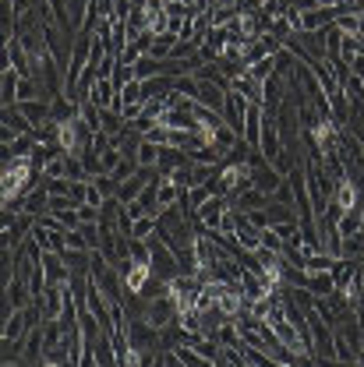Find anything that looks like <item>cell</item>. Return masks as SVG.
I'll return each instance as SVG.
<instances>
[{
    "label": "cell",
    "mask_w": 364,
    "mask_h": 367,
    "mask_svg": "<svg viewBox=\"0 0 364 367\" xmlns=\"http://www.w3.org/2000/svg\"><path fill=\"white\" fill-rule=\"evenodd\" d=\"M92 134L89 124L82 120V117H71V120H61V134H57V149L64 152V156H82L85 149L92 145Z\"/></svg>",
    "instance_id": "1"
},
{
    "label": "cell",
    "mask_w": 364,
    "mask_h": 367,
    "mask_svg": "<svg viewBox=\"0 0 364 367\" xmlns=\"http://www.w3.org/2000/svg\"><path fill=\"white\" fill-rule=\"evenodd\" d=\"M149 251H152V272H156V279L170 282V279L181 275V258L167 248V240H160V237L152 233V237H149Z\"/></svg>",
    "instance_id": "2"
},
{
    "label": "cell",
    "mask_w": 364,
    "mask_h": 367,
    "mask_svg": "<svg viewBox=\"0 0 364 367\" xmlns=\"http://www.w3.org/2000/svg\"><path fill=\"white\" fill-rule=\"evenodd\" d=\"M177 318H181V311H177V304H174L170 289H163L160 297H152V300H149V311H145V321H149V325L167 329V325H174Z\"/></svg>",
    "instance_id": "3"
},
{
    "label": "cell",
    "mask_w": 364,
    "mask_h": 367,
    "mask_svg": "<svg viewBox=\"0 0 364 367\" xmlns=\"http://www.w3.org/2000/svg\"><path fill=\"white\" fill-rule=\"evenodd\" d=\"M248 99L241 95V92H227V106H223V120H227V127L234 131V134H241L244 138V117H248Z\"/></svg>",
    "instance_id": "4"
},
{
    "label": "cell",
    "mask_w": 364,
    "mask_h": 367,
    "mask_svg": "<svg viewBox=\"0 0 364 367\" xmlns=\"http://www.w3.org/2000/svg\"><path fill=\"white\" fill-rule=\"evenodd\" d=\"M227 208H230V198H223V194H212L202 208H198V226L202 230H219L223 226V216H227Z\"/></svg>",
    "instance_id": "5"
},
{
    "label": "cell",
    "mask_w": 364,
    "mask_h": 367,
    "mask_svg": "<svg viewBox=\"0 0 364 367\" xmlns=\"http://www.w3.org/2000/svg\"><path fill=\"white\" fill-rule=\"evenodd\" d=\"M0 124H4V131H0L4 145H11V142H14V138H21V134H32V124L25 120V113H21L18 106H4Z\"/></svg>",
    "instance_id": "6"
},
{
    "label": "cell",
    "mask_w": 364,
    "mask_h": 367,
    "mask_svg": "<svg viewBox=\"0 0 364 367\" xmlns=\"http://www.w3.org/2000/svg\"><path fill=\"white\" fill-rule=\"evenodd\" d=\"M28 329H32L28 311H11V314H4V339H7V343H25Z\"/></svg>",
    "instance_id": "7"
},
{
    "label": "cell",
    "mask_w": 364,
    "mask_h": 367,
    "mask_svg": "<svg viewBox=\"0 0 364 367\" xmlns=\"http://www.w3.org/2000/svg\"><path fill=\"white\" fill-rule=\"evenodd\" d=\"M191 159H187V152L184 149H174V145H160V163H156V170H160V177H170L174 170H181L187 166Z\"/></svg>",
    "instance_id": "8"
},
{
    "label": "cell",
    "mask_w": 364,
    "mask_h": 367,
    "mask_svg": "<svg viewBox=\"0 0 364 367\" xmlns=\"http://www.w3.org/2000/svg\"><path fill=\"white\" fill-rule=\"evenodd\" d=\"M89 102H95L99 110H117V85H113V78H99L89 89Z\"/></svg>",
    "instance_id": "9"
},
{
    "label": "cell",
    "mask_w": 364,
    "mask_h": 367,
    "mask_svg": "<svg viewBox=\"0 0 364 367\" xmlns=\"http://www.w3.org/2000/svg\"><path fill=\"white\" fill-rule=\"evenodd\" d=\"M262 124H266V110L262 106H248V117H244V142L251 149H259L262 142Z\"/></svg>",
    "instance_id": "10"
},
{
    "label": "cell",
    "mask_w": 364,
    "mask_h": 367,
    "mask_svg": "<svg viewBox=\"0 0 364 367\" xmlns=\"http://www.w3.org/2000/svg\"><path fill=\"white\" fill-rule=\"evenodd\" d=\"M273 198L269 194H262L259 187H248L244 194H237V198H230V205L237 208V212H259V208H266Z\"/></svg>",
    "instance_id": "11"
},
{
    "label": "cell",
    "mask_w": 364,
    "mask_h": 367,
    "mask_svg": "<svg viewBox=\"0 0 364 367\" xmlns=\"http://www.w3.org/2000/svg\"><path fill=\"white\" fill-rule=\"evenodd\" d=\"M18 82H21V75H18L14 68H4V71H0V99H4V106H14V102H18Z\"/></svg>",
    "instance_id": "12"
},
{
    "label": "cell",
    "mask_w": 364,
    "mask_h": 367,
    "mask_svg": "<svg viewBox=\"0 0 364 367\" xmlns=\"http://www.w3.org/2000/svg\"><path fill=\"white\" fill-rule=\"evenodd\" d=\"M174 46H177V36H174V32H160V36L149 43V57H156V60H170Z\"/></svg>",
    "instance_id": "13"
},
{
    "label": "cell",
    "mask_w": 364,
    "mask_h": 367,
    "mask_svg": "<svg viewBox=\"0 0 364 367\" xmlns=\"http://www.w3.org/2000/svg\"><path fill=\"white\" fill-rule=\"evenodd\" d=\"M99 131H106L110 138H120L128 131V124H124V117L117 110H99Z\"/></svg>",
    "instance_id": "14"
},
{
    "label": "cell",
    "mask_w": 364,
    "mask_h": 367,
    "mask_svg": "<svg viewBox=\"0 0 364 367\" xmlns=\"http://www.w3.org/2000/svg\"><path fill=\"white\" fill-rule=\"evenodd\" d=\"M308 289L315 297H333L336 293V279H333V272H308Z\"/></svg>",
    "instance_id": "15"
},
{
    "label": "cell",
    "mask_w": 364,
    "mask_h": 367,
    "mask_svg": "<svg viewBox=\"0 0 364 367\" xmlns=\"http://www.w3.org/2000/svg\"><path fill=\"white\" fill-rule=\"evenodd\" d=\"M174 82H177V78H167V75L142 82V89H145V102H149V99H167V95L174 92Z\"/></svg>",
    "instance_id": "16"
},
{
    "label": "cell",
    "mask_w": 364,
    "mask_h": 367,
    "mask_svg": "<svg viewBox=\"0 0 364 367\" xmlns=\"http://www.w3.org/2000/svg\"><path fill=\"white\" fill-rule=\"evenodd\" d=\"M43 181H68V156L57 152L46 166H43Z\"/></svg>",
    "instance_id": "17"
},
{
    "label": "cell",
    "mask_w": 364,
    "mask_h": 367,
    "mask_svg": "<svg viewBox=\"0 0 364 367\" xmlns=\"http://www.w3.org/2000/svg\"><path fill=\"white\" fill-rule=\"evenodd\" d=\"M128 102H145V89H142V82L135 78V82H128L124 89H117V110L120 106H128Z\"/></svg>",
    "instance_id": "18"
},
{
    "label": "cell",
    "mask_w": 364,
    "mask_h": 367,
    "mask_svg": "<svg viewBox=\"0 0 364 367\" xmlns=\"http://www.w3.org/2000/svg\"><path fill=\"white\" fill-rule=\"evenodd\" d=\"M135 159H138V166H156V163H160V145H156V142H149V138H142V145H138Z\"/></svg>",
    "instance_id": "19"
},
{
    "label": "cell",
    "mask_w": 364,
    "mask_h": 367,
    "mask_svg": "<svg viewBox=\"0 0 364 367\" xmlns=\"http://www.w3.org/2000/svg\"><path fill=\"white\" fill-rule=\"evenodd\" d=\"M156 223H160V216H142V219H135L131 240H149V237L156 233Z\"/></svg>",
    "instance_id": "20"
},
{
    "label": "cell",
    "mask_w": 364,
    "mask_h": 367,
    "mask_svg": "<svg viewBox=\"0 0 364 367\" xmlns=\"http://www.w3.org/2000/svg\"><path fill=\"white\" fill-rule=\"evenodd\" d=\"M361 226H364L361 212H343V216H340V223H336V230H340V237H343V240H347V237H354Z\"/></svg>",
    "instance_id": "21"
},
{
    "label": "cell",
    "mask_w": 364,
    "mask_h": 367,
    "mask_svg": "<svg viewBox=\"0 0 364 367\" xmlns=\"http://www.w3.org/2000/svg\"><path fill=\"white\" fill-rule=\"evenodd\" d=\"M248 75H251V78H259V82L273 78V75H276V57H262V60L248 64Z\"/></svg>",
    "instance_id": "22"
},
{
    "label": "cell",
    "mask_w": 364,
    "mask_h": 367,
    "mask_svg": "<svg viewBox=\"0 0 364 367\" xmlns=\"http://www.w3.org/2000/svg\"><path fill=\"white\" fill-rule=\"evenodd\" d=\"M120 163H124V152H120L117 145H113V149H106V152L99 156V170H103V174H113Z\"/></svg>",
    "instance_id": "23"
},
{
    "label": "cell",
    "mask_w": 364,
    "mask_h": 367,
    "mask_svg": "<svg viewBox=\"0 0 364 367\" xmlns=\"http://www.w3.org/2000/svg\"><path fill=\"white\" fill-rule=\"evenodd\" d=\"M36 145H39V142H36L32 134H21V138H14L7 149H11V156H32V152H36Z\"/></svg>",
    "instance_id": "24"
},
{
    "label": "cell",
    "mask_w": 364,
    "mask_h": 367,
    "mask_svg": "<svg viewBox=\"0 0 364 367\" xmlns=\"http://www.w3.org/2000/svg\"><path fill=\"white\" fill-rule=\"evenodd\" d=\"M64 244H68V251H92V244L85 240L82 230H68V233H64Z\"/></svg>",
    "instance_id": "25"
},
{
    "label": "cell",
    "mask_w": 364,
    "mask_h": 367,
    "mask_svg": "<svg viewBox=\"0 0 364 367\" xmlns=\"http://www.w3.org/2000/svg\"><path fill=\"white\" fill-rule=\"evenodd\" d=\"M68 181H89V170H85L82 156H68Z\"/></svg>",
    "instance_id": "26"
},
{
    "label": "cell",
    "mask_w": 364,
    "mask_h": 367,
    "mask_svg": "<svg viewBox=\"0 0 364 367\" xmlns=\"http://www.w3.org/2000/svg\"><path fill=\"white\" fill-rule=\"evenodd\" d=\"M174 92H177V95H187V99H198V82H194L191 75H184V78L174 82Z\"/></svg>",
    "instance_id": "27"
},
{
    "label": "cell",
    "mask_w": 364,
    "mask_h": 367,
    "mask_svg": "<svg viewBox=\"0 0 364 367\" xmlns=\"http://www.w3.org/2000/svg\"><path fill=\"white\" fill-rule=\"evenodd\" d=\"M43 184H46L50 198H71V184L75 181H43Z\"/></svg>",
    "instance_id": "28"
},
{
    "label": "cell",
    "mask_w": 364,
    "mask_h": 367,
    "mask_svg": "<svg viewBox=\"0 0 364 367\" xmlns=\"http://www.w3.org/2000/svg\"><path fill=\"white\" fill-rule=\"evenodd\" d=\"M343 258H354V262L364 258V244L358 237H347V240H343Z\"/></svg>",
    "instance_id": "29"
},
{
    "label": "cell",
    "mask_w": 364,
    "mask_h": 367,
    "mask_svg": "<svg viewBox=\"0 0 364 367\" xmlns=\"http://www.w3.org/2000/svg\"><path fill=\"white\" fill-rule=\"evenodd\" d=\"M117 113L124 117V124H131V120H138V117L145 113V102H128V106H120Z\"/></svg>",
    "instance_id": "30"
},
{
    "label": "cell",
    "mask_w": 364,
    "mask_h": 367,
    "mask_svg": "<svg viewBox=\"0 0 364 367\" xmlns=\"http://www.w3.org/2000/svg\"><path fill=\"white\" fill-rule=\"evenodd\" d=\"M262 248H269V251H283V248H286V240H279V233L269 226V230H262Z\"/></svg>",
    "instance_id": "31"
},
{
    "label": "cell",
    "mask_w": 364,
    "mask_h": 367,
    "mask_svg": "<svg viewBox=\"0 0 364 367\" xmlns=\"http://www.w3.org/2000/svg\"><path fill=\"white\" fill-rule=\"evenodd\" d=\"M78 216H82V223H99V216H103V212H99L95 205L85 201V205H78Z\"/></svg>",
    "instance_id": "32"
},
{
    "label": "cell",
    "mask_w": 364,
    "mask_h": 367,
    "mask_svg": "<svg viewBox=\"0 0 364 367\" xmlns=\"http://www.w3.org/2000/svg\"><path fill=\"white\" fill-rule=\"evenodd\" d=\"M39 226H46V230H64V223L53 216V212H46V216H39Z\"/></svg>",
    "instance_id": "33"
},
{
    "label": "cell",
    "mask_w": 364,
    "mask_h": 367,
    "mask_svg": "<svg viewBox=\"0 0 364 367\" xmlns=\"http://www.w3.org/2000/svg\"><path fill=\"white\" fill-rule=\"evenodd\" d=\"M262 7H266V0H237V11H244V14L262 11Z\"/></svg>",
    "instance_id": "34"
},
{
    "label": "cell",
    "mask_w": 364,
    "mask_h": 367,
    "mask_svg": "<svg viewBox=\"0 0 364 367\" xmlns=\"http://www.w3.org/2000/svg\"><path fill=\"white\" fill-rule=\"evenodd\" d=\"M290 7H293V11H301V14H304V11H315V7H318V4H315V0H293V4H290Z\"/></svg>",
    "instance_id": "35"
},
{
    "label": "cell",
    "mask_w": 364,
    "mask_h": 367,
    "mask_svg": "<svg viewBox=\"0 0 364 367\" xmlns=\"http://www.w3.org/2000/svg\"><path fill=\"white\" fill-rule=\"evenodd\" d=\"M318 7H343V0H315Z\"/></svg>",
    "instance_id": "36"
},
{
    "label": "cell",
    "mask_w": 364,
    "mask_h": 367,
    "mask_svg": "<svg viewBox=\"0 0 364 367\" xmlns=\"http://www.w3.org/2000/svg\"><path fill=\"white\" fill-rule=\"evenodd\" d=\"M177 4H184V7H198V0H177Z\"/></svg>",
    "instance_id": "37"
},
{
    "label": "cell",
    "mask_w": 364,
    "mask_h": 367,
    "mask_svg": "<svg viewBox=\"0 0 364 367\" xmlns=\"http://www.w3.org/2000/svg\"><path fill=\"white\" fill-rule=\"evenodd\" d=\"M354 237H358V240H361V244H364V226H361V230H358V233H354Z\"/></svg>",
    "instance_id": "38"
},
{
    "label": "cell",
    "mask_w": 364,
    "mask_h": 367,
    "mask_svg": "<svg viewBox=\"0 0 364 367\" xmlns=\"http://www.w3.org/2000/svg\"><path fill=\"white\" fill-rule=\"evenodd\" d=\"M358 364L364 367V350H358Z\"/></svg>",
    "instance_id": "39"
},
{
    "label": "cell",
    "mask_w": 364,
    "mask_h": 367,
    "mask_svg": "<svg viewBox=\"0 0 364 367\" xmlns=\"http://www.w3.org/2000/svg\"><path fill=\"white\" fill-rule=\"evenodd\" d=\"M4 367H28V364H4Z\"/></svg>",
    "instance_id": "40"
},
{
    "label": "cell",
    "mask_w": 364,
    "mask_h": 367,
    "mask_svg": "<svg viewBox=\"0 0 364 367\" xmlns=\"http://www.w3.org/2000/svg\"><path fill=\"white\" fill-rule=\"evenodd\" d=\"M361 350H364V332H361Z\"/></svg>",
    "instance_id": "41"
},
{
    "label": "cell",
    "mask_w": 364,
    "mask_h": 367,
    "mask_svg": "<svg viewBox=\"0 0 364 367\" xmlns=\"http://www.w3.org/2000/svg\"><path fill=\"white\" fill-rule=\"evenodd\" d=\"M163 4H174V0H163Z\"/></svg>",
    "instance_id": "42"
},
{
    "label": "cell",
    "mask_w": 364,
    "mask_h": 367,
    "mask_svg": "<svg viewBox=\"0 0 364 367\" xmlns=\"http://www.w3.org/2000/svg\"><path fill=\"white\" fill-rule=\"evenodd\" d=\"M358 367H361V364H358Z\"/></svg>",
    "instance_id": "43"
}]
</instances>
